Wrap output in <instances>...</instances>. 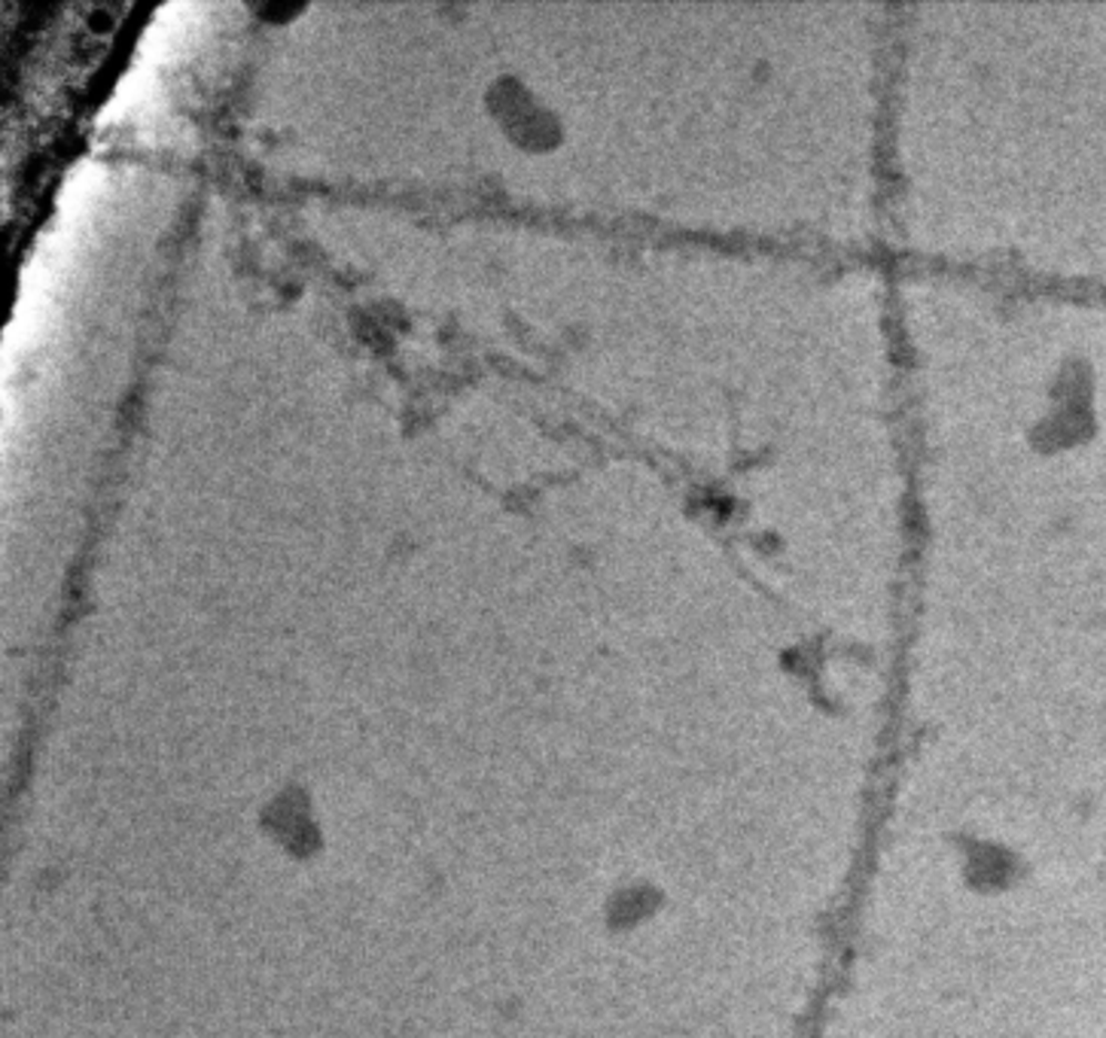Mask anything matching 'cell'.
I'll list each match as a JSON object with an SVG mask.
<instances>
[{
    "label": "cell",
    "instance_id": "obj_1",
    "mask_svg": "<svg viewBox=\"0 0 1106 1038\" xmlns=\"http://www.w3.org/2000/svg\"><path fill=\"white\" fill-rule=\"evenodd\" d=\"M265 12H272V16H278V19H284V16H293V12H299V3H272V7H265Z\"/></svg>",
    "mask_w": 1106,
    "mask_h": 1038
}]
</instances>
